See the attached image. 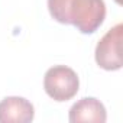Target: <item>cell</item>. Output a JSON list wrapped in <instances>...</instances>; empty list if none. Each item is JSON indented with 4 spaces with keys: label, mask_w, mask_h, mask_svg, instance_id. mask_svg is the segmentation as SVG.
I'll return each mask as SVG.
<instances>
[{
    "label": "cell",
    "mask_w": 123,
    "mask_h": 123,
    "mask_svg": "<svg viewBox=\"0 0 123 123\" xmlns=\"http://www.w3.org/2000/svg\"><path fill=\"white\" fill-rule=\"evenodd\" d=\"M116 2H117V3H119V5H120V3H122V0H116Z\"/></svg>",
    "instance_id": "cell-6"
},
{
    "label": "cell",
    "mask_w": 123,
    "mask_h": 123,
    "mask_svg": "<svg viewBox=\"0 0 123 123\" xmlns=\"http://www.w3.org/2000/svg\"><path fill=\"white\" fill-rule=\"evenodd\" d=\"M107 120V113L103 103L94 97H84L78 100L70 109V122L80 123V122H96L104 123Z\"/></svg>",
    "instance_id": "cell-5"
},
{
    "label": "cell",
    "mask_w": 123,
    "mask_h": 123,
    "mask_svg": "<svg viewBox=\"0 0 123 123\" xmlns=\"http://www.w3.org/2000/svg\"><path fill=\"white\" fill-rule=\"evenodd\" d=\"M43 88L46 94L55 101L71 100L80 88L77 73L65 65H55L45 73Z\"/></svg>",
    "instance_id": "cell-2"
},
{
    "label": "cell",
    "mask_w": 123,
    "mask_h": 123,
    "mask_svg": "<svg viewBox=\"0 0 123 123\" xmlns=\"http://www.w3.org/2000/svg\"><path fill=\"white\" fill-rule=\"evenodd\" d=\"M35 109L23 97H6L0 101V123H28L32 122Z\"/></svg>",
    "instance_id": "cell-4"
},
{
    "label": "cell",
    "mask_w": 123,
    "mask_h": 123,
    "mask_svg": "<svg viewBox=\"0 0 123 123\" xmlns=\"http://www.w3.org/2000/svg\"><path fill=\"white\" fill-rule=\"evenodd\" d=\"M54 20L75 26L81 33H94L106 18L104 0H48Z\"/></svg>",
    "instance_id": "cell-1"
},
{
    "label": "cell",
    "mask_w": 123,
    "mask_h": 123,
    "mask_svg": "<svg viewBox=\"0 0 123 123\" xmlns=\"http://www.w3.org/2000/svg\"><path fill=\"white\" fill-rule=\"evenodd\" d=\"M122 32L123 26L122 23H117L116 26L109 29L104 33V36L98 41L94 56L100 68L107 71H116L122 68V54H120Z\"/></svg>",
    "instance_id": "cell-3"
}]
</instances>
